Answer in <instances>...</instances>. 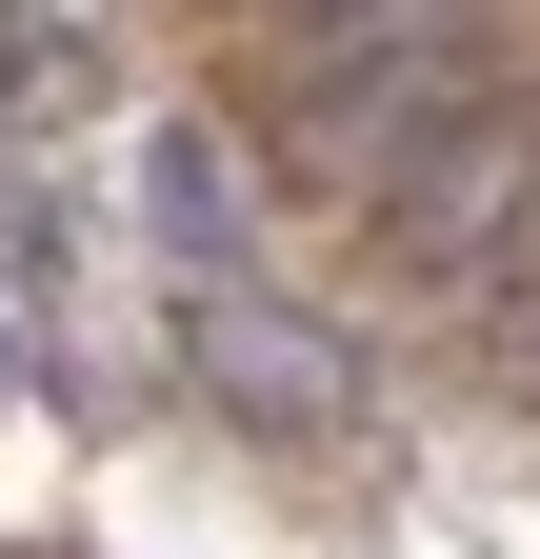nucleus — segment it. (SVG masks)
<instances>
[{
	"label": "nucleus",
	"mask_w": 540,
	"mask_h": 559,
	"mask_svg": "<svg viewBox=\"0 0 540 559\" xmlns=\"http://www.w3.org/2000/svg\"><path fill=\"white\" fill-rule=\"evenodd\" d=\"M380 221H400V260H421V280H460V260L520 221V120H501V100H441V120L380 160Z\"/></svg>",
	"instance_id": "1"
},
{
	"label": "nucleus",
	"mask_w": 540,
	"mask_h": 559,
	"mask_svg": "<svg viewBox=\"0 0 540 559\" xmlns=\"http://www.w3.org/2000/svg\"><path fill=\"white\" fill-rule=\"evenodd\" d=\"M180 360L221 380L240 419H281V440H320V419L361 400V380H341V340H301V320H260L240 280H200V300H180Z\"/></svg>",
	"instance_id": "2"
},
{
	"label": "nucleus",
	"mask_w": 540,
	"mask_h": 559,
	"mask_svg": "<svg viewBox=\"0 0 540 559\" xmlns=\"http://www.w3.org/2000/svg\"><path fill=\"white\" fill-rule=\"evenodd\" d=\"M101 100V40H81V0H0V120L21 140H60Z\"/></svg>",
	"instance_id": "3"
},
{
	"label": "nucleus",
	"mask_w": 540,
	"mask_h": 559,
	"mask_svg": "<svg viewBox=\"0 0 540 559\" xmlns=\"http://www.w3.org/2000/svg\"><path fill=\"white\" fill-rule=\"evenodd\" d=\"M161 240L200 280H240V160H221V140H161Z\"/></svg>",
	"instance_id": "4"
}]
</instances>
